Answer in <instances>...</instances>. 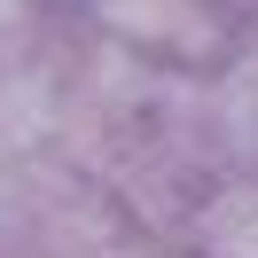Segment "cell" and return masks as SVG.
Masks as SVG:
<instances>
[{"label": "cell", "mask_w": 258, "mask_h": 258, "mask_svg": "<svg viewBox=\"0 0 258 258\" xmlns=\"http://www.w3.org/2000/svg\"><path fill=\"white\" fill-rule=\"evenodd\" d=\"M211 250L219 258H258V196H235L211 219Z\"/></svg>", "instance_id": "2"}, {"label": "cell", "mask_w": 258, "mask_h": 258, "mask_svg": "<svg viewBox=\"0 0 258 258\" xmlns=\"http://www.w3.org/2000/svg\"><path fill=\"white\" fill-rule=\"evenodd\" d=\"M110 24H117V32H141V39L172 32L180 47H204V32H211V24L196 16L188 0H117V8H110Z\"/></svg>", "instance_id": "1"}]
</instances>
